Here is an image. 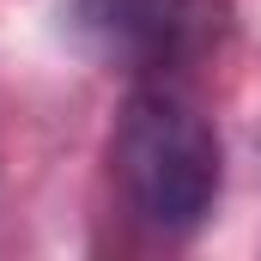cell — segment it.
Here are the masks:
<instances>
[{
  "instance_id": "cell-1",
  "label": "cell",
  "mask_w": 261,
  "mask_h": 261,
  "mask_svg": "<svg viewBox=\"0 0 261 261\" xmlns=\"http://www.w3.org/2000/svg\"><path fill=\"white\" fill-rule=\"evenodd\" d=\"M110 164L152 231H195L219 200V134L170 85H146L122 103Z\"/></svg>"
},
{
  "instance_id": "cell-2",
  "label": "cell",
  "mask_w": 261,
  "mask_h": 261,
  "mask_svg": "<svg viewBox=\"0 0 261 261\" xmlns=\"http://www.w3.org/2000/svg\"><path fill=\"white\" fill-rule=\"evenodd\" d=\"M67 24L91 55L134 73H158V67L200 61L225 31V6L219 0H67Z\"/></svg>"
}]
</instances>
